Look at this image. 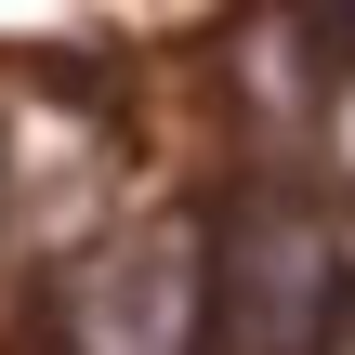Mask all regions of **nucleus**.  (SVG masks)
<instances>
[{
    "label": "nucleus",
    "mask_w": 355,
    "mask_h": 355,
    "mask_svg": "<svg viewBox=\"0 0 355 355\" xmlns=\"http://www.w3.org/2000/svg\"><path fill=\"white\" fill-rule=\"evenodd\" d=\"M329 303H343V263H329V237H316L290 198H263V211L237 224L224 277H198V316L224 329V355H303L329 329Z\"/></svg>",
    "instance_id": "f257e3e1"
},
{
    "label": "nucleus",
    "mask_w": 355,
    "mask_h": 355,
    "mask_svg": "<svg viewBox=\"0 0 355 355\" xmlns=\"http://www.w3.org/2000/svg\"><path fill=\"white\" fill-rule=\"evenodd\" d=\"M198 224H145L132 250H105V263H79V290H66V329L79 355H198Z\"/></svg>",
    "instance_id": "f03ea898"
}]
</instances>
